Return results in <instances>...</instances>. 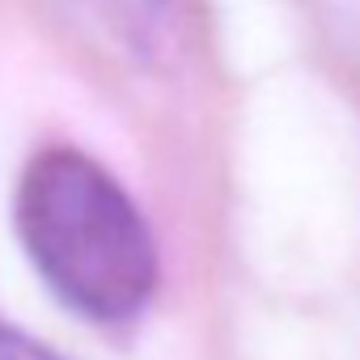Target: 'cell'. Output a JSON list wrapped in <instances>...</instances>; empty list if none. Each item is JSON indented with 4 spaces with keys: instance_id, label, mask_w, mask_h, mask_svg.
<instances>
[{
    "instance_id": "obj_2",
    "label": "cell",
    "mask_w": 360,
    "mask_h": 360,
    "mask_svg": "<svg viewBox=\"0 0 360 360\" xmlns=\"http://www.w3.org/2000/svg\"><path fill=\"white\" fill-rule=\"evenodd\" d=\"M89 13L136 56H165L191 22V0H85Z\"/></svg>"
},
{
    "instance_id": "obj_1",
    "label": "cell",
    "mask_w": 360,
    "mask_h": 360,
    "mask_svg": "<svg viewBox=\"0 0 360 360\" xmlns=\"http://www.w3.org/2000/svg\"><path fill=\"white\" fill-rule=\"evenodd\" d=\"M18 238L47 288L94 322L136 318L157 288V242L127 187L85 148L30 157L13 200Z\"/></svg>"
},
{
    "instance_id": "obj_3",
    "label": "cell",
    "mask_w": 360,
    "mask_h": 360,
    "mask_svg": "<svg viewBox=\"0 0 360 360\" xmlns=\"http://www.w3.org/2000/svg\"><path fill=\"white\" fill-rule=\"evenodd\" d=\"M0 360H60V356L47 352L43 343H34V339L22 335V330L0 326Z\"/></svg>"
}]
</instances>
